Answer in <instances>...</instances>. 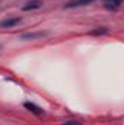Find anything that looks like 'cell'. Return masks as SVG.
Returning <instances> with one entry per match:
<instances>
[{"label": "cell", "instance_id": "obj_1", "mask_svg": "<svg viewBox=\"0 0 124 125\" xmlns=\"http://www.w3.org/2000/svg\"><path fill=\"white\" fill-rule=\"evenodd\" d=\"M93 1H95V0H70L69 3L64 4V7H66V9L82 7V6H88V4H91V3H93Z\"/></svg>", "mask_w": 124, "mask_h": 125}, {"label": "cell", "instance_id": "obj_2", "mask_svg": "<svg viewBox=\"0 0 124 125\" xmlns=\"http://www.w3.org/2000/svg\"><path fill=\"white\" fill-rule=\"evenodd\" d=\"M18 23H21V18H10V19H4L0 22V28H13Z\"/></svg>", "mask_w": 124, "mask_h": 125}, {"label": "cell", "instance_id": "obj_3", "mask_svg": "<svg viewBox=\"0 0 124 125\" xmlns=\"http://www.w3.org/2000/svg\"><path fill=\"white\" fill-rule=\"evenodd\" d=\"M41 6H42L41 0H31V1L25 3V6H22V10L28 12V10H34V9H39Z\"/></svg>", "mask_w": 124, "mask_h": 125}, {"label": "cell", "instance_id": "obj_4", "mask_svg": "<svg viewBox=\"0 0 124 125\" xmlns=\"http://www.w3.org/2000/svg\"><path fill=\"white\" fill-rule=\"evenodd\" d=\"M45 35L47 32H29V33L21 35V39H37V38H44Z\"/></svg>", "mask_w": 124, "mask_h": 125}, {"label": "cell", "instance_id": "obj_5", "mask_svg": "<svg viewBox=\"0 0 124 125\" xmlns=\"http://www.w3.org/2000/svg\"><path fill=\"white\" fill-rule=\"evenodd\" d=\"M120 4H121V0H105L104 1V6L108 10H117L120 7Z\"/></svg>", "mask_w": 124, "mask_h": 125}, {"label": "cell", "instance_id": "obj_6", "mask_svg": "<svg viewBox=\"0 0 124 125\" xmlns=\"http://www.w3.org/2000/svg\"><path fill=\"white\" fill-rule=\"evenodd\" d=\"M28 111H31L32 114H35V115H41V114H44V111L39 108V106H37L35 103H31V102H25V105H24Z\"/></svg>", "mask_w": 124, "mask_h": 125}, {"label": "cell", "instance_id": "obj_7", "mask_svg": "<svg viewBox=\"0 0 124 125\" xmlns=\"http://www.w3.org/2000/svg\"><path fill=\"white\" fill-rule=\"evenodd\" d=\"M63 125H82L79 121H67V122H64Z\"/></svg>", "mask_w": 124, "mask_h": 125}, {"label": "cell", "instance_id": "obj_8", "mask_svg": "<svg viewBox=\"0 0 124 125\" xmlns=\"http://www.w3.org/2000/svg\"><path fill=\"white\" fill-rule=\"evenodd\" d=\"M105 32H107V29L102 28V29H95V31H92L91 33H105Z\"/></svg>", "mask_w": 124, "mask_h": 125}]
</instances>
